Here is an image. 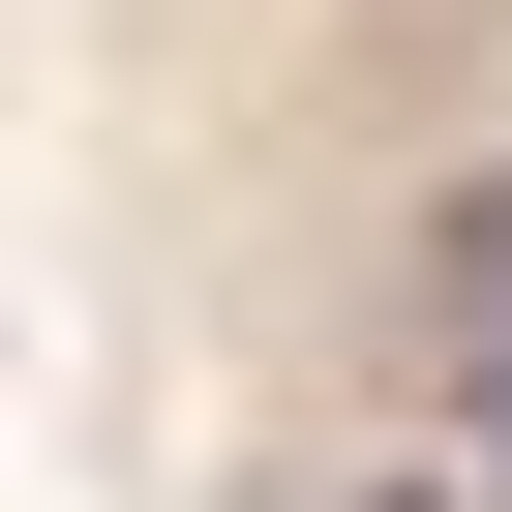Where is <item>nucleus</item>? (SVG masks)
Returning <instances> with one entry per match:
<instances>
[{
    "instance_id": "obj_1",
    "label": "nucleus",
    "mask_w": 512,
    "mask_h": 512,
    "mask_svg": "<svg viewBox=\"0 0 512 512\" xmlns=\"http://www.w3.org/2000/svg\"><path fill=\"white\" fill-rule=\"evenodd\" d=\"M422 241H452V272H422V302H452V362H482V422H512V181H452Z\"/></svg>"
},
{
    "instance_id": "obj_2",
    "label": "nucleus",
    "mask_w": 512,
    "mask_h": 512,
    "mask_svg": "<svg viewBox=\"0 0 512 512\" xmlns=\"http://www.w3.org/2000/svg\"><path fill=\"white\" fill-rule=\"evenodd\" d=\"M332 512H482V482H332Z\"/></svg>"
},
{
    "instance_id": "obj_3",
    "label": "nucleus",
    "mask_w": 512,
    "mask_h": 512,
    "mask_svg": "<svg viewBox=\"0 0 512 512\" xmlns=\"http://www.w3.org/2000/svg\"><path fill=\"white\" fill-rule=\"evenodd\" d=\"M482 482H512V422H482Z\"/></svg>"
}]
</instances>
